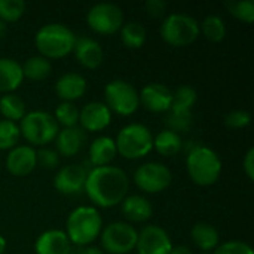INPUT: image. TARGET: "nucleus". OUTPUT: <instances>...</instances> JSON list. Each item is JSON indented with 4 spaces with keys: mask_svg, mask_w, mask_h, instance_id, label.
<instances>
[{
    "mask_svg": "<svg viewBox=\"0 0 254 254\" xmlns=\"http://www.w3.org/2000/svg\"><path fill=\"white\" fill-rule=\"evenodd\" d=\"M129 179L127 173L113 165L94 167L85 182V192L91 202L101 208L119 205L128 195Z\"/></svg>",
    "mask_w": 254,
    "mask_h": 254,
    "instance_id": "nucleus-1",
    "label": "nucleus"
},
{
    "mask_svg": "<svg viewBox=\"0 0 254 254\" xmlns=\"http://www.w3.org/2000/svg\"><path fill=\"white\" fill-rule=\"evenodd\" d=\"M103 231V219L95 207L82 205L74 208L65 222V235L71 246L88 247Z\"/></svg>",
    "mask_w": 254,
    "mask_h": 254,
    "instance_id": "nucleus-2",
    "label": "nucleus"
},
{
    "mask_svg": "<svg viewBox=\"0 0 254 254\" xmlns=\"http://www.w3.org/2000/svg\"><path fill=\"white\" fill-rule=\"evenodd\" d=\"M76 34L64 24L51 22L40 27L34 36V45L39 55L48 60H60L73 52Z\"/></svg>",
    "mask_w": 254,
    "mask_h": 254,
    "instance_id": "nucleus-3",
    "label": "nucleus"
},
{
    "mask_svg": "<svg viewBox=\"0 0 254 254\" xmlns=\"http://www.w3.org/2000/svg\"><path fill=\"white\" fill-rule=\"evenodd\" d=\"M186 168L193 183L198 186H211L220 179L222 161L213 149L196 146L188 153Z\"/></svg>",
    "mask_w": 254,
    "mask_h": 254,
    "instance_id": "nucleus-4",
    "label": "nucleus"
},
{
    "mask_svg": "<svg viewBox=\"0 0 254 254\" xmlns=\"http://www.w3.org/2000/svg\"><path fill=\"white\" fill-rule=\"evenodd\" d=\"M118 155L125 159L144 158L153 149V135L143 124H128L116 135Z\"/></svg>",
    "mask_w": 254,
    "mask_h": 254,
    "instance_id": "nucleus-5",
    "label": "nucleus"
},
{
    "mask_svg": "<svg viewBox=\"0 0 254 254\" xmlns=\"http://www.w3.org/2000/svg\"><path fill=\"white\" fill-rule=\"evenodd\" d=\"M18 127L21 135L33 146H46L52 143L60 131V125L54 115L42 110L28 112L19 121Z\"/></svg>",
    "mask_w": 254,
    "mask_h": 254,
    "instance_id": "nucleus-6",
    "label": "nucleus"
},
{
    "mask_svg": "<svg viewBox=\"0 0 254 254\" xmlns=\"http://www.w3.org/2000/svg\"><path fill=\"white\" fill-rule=\"evenodd\" d=\"M161 37L174 48L192 45L199 36V22L186 13H171L161 24Z\"/></svg>",
    "mask_w": 254,
    "mask_h": 254,
    "instance_id": "nucleus-7",
    "label": "nucleus"
},
{
    "mask_svg": "<svg viewBox=\"0 0 254 254\" xmlns=\"http://www.w3.org/2000/svg\"><path fill=\"white\" fill-rule=\"evenodd\" d=\"M104 98V104L109 107V110L119 116H131L140 106L138 91L132 83L122 79L112 80L106 85Z\"/></svg>",
    "mask_w": 254,
    "mask_h": 254,
    "instance_id": "nucleus-8",
    "label": "nucleus"
},
{
    "mask_svg": "<svg viewBox=\"0 0 254 254\" xmlns=\"http://www.w3.org/2000/svg\"><path fill=\"white\" fill-rule=\"evenodd\" d=\"M138 232L127 222H113L101 234V249L109 254H128L135 250Z\"/></svg>",
    "mask_w": 254,
    "mask_h": 254,
    "instance_id": "nucleus-9",
    "label": "nucleus"
},
{
    "mask_svg": "<svg viewBox=\"0 0 254 254\" xmlns=\"http://www.w3.org/2000/svg\"><path fill=\"white\" fill-rule=\"evenodd\" d=\"M86 22L92 31L103 36L118 33L124 25V12L115 3L101 1L94 4L86 13Z\"/></svg>",
    "mask_w": 254,
    "mask_h": 254,
    "instance_id": "nucleus-10",
    "label": "nucleus"
},
{
    "mask_svg": "<svg viewBox=\"0 0 254 254\" xmlns=\"http://www.w3.org/2000/svg\"><path fill=\"white\" fill-rule=\"evenodd\" d=\"M171 182V170L161 162H146L134 173V183L144 193H159L165 190Z\"/></svg>",
    "mask_w": 254,
    "mask_h": 254,
    "instance_id": "nucleus-11",
    "label": "nucleus"
},
{
    "mask_svg": "<svg viewBox=\"0 0 254 254\" xmlns=\"http://www.w3.org/2000/svg\"><path fill=\"white\" fill-rule=\"evenodd\" d=\"M173 247L168 232L161 226L149 225L138 232L137 254H170Z\"/></svg>",
    "mask_w": 254,
    "mask_h": 254,
    "instance_id": "nucleus-12",
    "label": "nucleus"
},
{
    "mask_svg": "<svg viewBox=\"0 0 254 254\" xmlns=\"http://www.w3.org/2000/svg\"><path fill=\"white\" fill-rule=\"evenodd\" d=\"M140 104L152 113L170 112L173 103V91L164 83H149L140 92Z\"/></svg>",
    "mask_w": 254,
    "mask_h": 254,
    "instance_id": "nucleus-13",
    "label": "nucleus"
},
{
    "mask_svg": "<svg viewBox=\"0 0 254 254\" xmlns=\"http://www.w3.org/2000/svg\"><path fill=\"white\" fill-rule=\"evenodd\" d=\"M86 170L82 165L70 164L58 170L54 177V188L64 195H76L85 189Z\"/></svg>",
    "mask_w": 254,
    "mask_h": 254,
    "instance_id": "nucleus-14",
    "label": "nucleus"
},
{
    "mask_svg": "<svg viewBox=\"0 0 254 254\" xmlns=\"http://www.w3.org/2000/svg\"><path fill=\"white\" fill-rule=\"evenodd\" d=\"M112 122V112L101 101H91L79 110V124L83 131L98 132L106 129Z\"/></svg>",
    "mask_w": 254,
    "mask_h": 254,
    "instance_id": "nucleus-15",
    "label": "nucleus"
},
{
    "mask_svg": "<svg viewBox=\"0 0 254 254\" xmlns=\"http://www.w3.org/2000/svg\"><path fill=\"white\" fill-rule=\"evenodd\" d=\"M37 167L36 150L31 146H15L6 156V168L15 177H25Z\"/></svg>",
    "mask_w": 254,
    "mask_h": 254,
    "instance_id": "nucleus-16",
    "label": "nucleus"
},
{
    "mask_svg": "<svg viewBox=\"0 0 254 254\" xmlns=\"http://www.w3.org/2000/svg\"><path fill=\"white\" fill-rule=\"evenodd\" d=\"M73 52H74L77 63L82 67L89 68V70L98 68L104 60V52H103V46L100 45V42L88 36L76 37Z\"/></svg>",
    "mask_w": 254,
    "mask_h": 254,
    "instance_id": "nucleus-17",
    "label": "nucleus"
},
{
    "mask_svg": "<svg viewBox=\"0 0 254 254\" xmlns=\"http://www.w3.org/2000/svg\"><path fill=\"white\" fill-rule=\"evenodd\" d=\"M88 83L86 79L74 71L64 73L58 77L55 82V92L61 101L73 103L79 98H82L86 92Z\"/></svg>",
    "mask_w": 254,
    "mask_h": 254,
    "instance_id": "nucleus-18",
    "label": "nucleus"
},
{
    "mask_svg": "<svg viewBox=\"0 0 254 254\" xmlns=\"http://www.w3.org/2000/svg\"><path fill=\"white\" fill-rule=\"evenodd\" d=\"M71 243L64 231L49 229L40 234L34 243L36 254H68L71 252Z\"/></svg>",
    "mask_w": 254,
    "mask_h": 254,
    "instance_id": "nucleus-19",
    "label": "nucleus"
},
{
    "mask_svg": "<svg viewBox=\"0 0 254 254\" xmlns=\"http://www.w3.org/2000/svg\"><path fill=\"white\" fill-rule=\"evenodd\" d=\"M85 144V131L79 127L73 128H63L58 131L55 137V146L57 152L61 156L71 158L77 155Z\"/></svg>",
    "mask_w": 254,
    "mask_h": 254,
    "instance_id": "nucleus-20",
    "label": "nucleus"
},
{
    "mask_svg": "<svg viewBox=\"0 0 254 254\" xmlns=\"http://www.w3.org/2000/svg\"><path fill=\"white\" fill-rule=\"evenodd\" d=\"M121 210H122L124 217L132 223L147 222L153 214V207H152L150 201L141 195L127 196L121 202Z\"/></svg>",
    "mask_w": 254,
    "mask_h": 254,
    "instance_id": "nucleus-21",
    "label": "nucleus"
},
{
    "mask_svg": "<svg viewBox=\"0 0 254 254\" xmlns=\"http://www.w3.org/2000/svg\"><path fill=\"white\" fill-rule=\"evenodd\" d=\"M24 80L22 67L13 58H0V92L13 94Z\"/></svg>",
    "mask_w": 254,
    "mask_h": 254,
    "instance_id": "nucleus-22",
    "label": "nucleus"
},
{
    "mask_svg": "<svg viewBox=\"0 0 254 254\" xmlns=\"http://www.w3.org/2000/svg\"><path fill=\"white\" fill-rule=\"evenodd\" d=\"M116 143L112 137L101 135L95 138L89 146V161L94 167H106L110 165L116 158Z\"/></svg>",
    "mask_w": 254,
    "mask_h": 254,
    "instance_id": "nucleus-23",
    "label": "nucleus"
},
{
    "mask_svg": "<svg viewBox=\"0 0 254 254\" xmlns=\"http://www.w3.org/2000/svg\"><path fill=\"white\" fill-rule=\"evenodd\" d=\"M190 238L192 243L202 252V253H213L220 241L219 237V231L205 222H199L196 223L192 231H190Z\"/></svg>",
    "mask_w": 254,
    "mask_h": 254,
    "instance_id": "nucleus-24",
    "label": "nucleus"
},
{
    "mask_svg": "<svg viewBox=\"0 0 254 254\" xmlns=\"http://www.w3.org/2000/svg\"><path fill=\"white\" fill-rule=\"evenodd\" d=\"M153 149L162 156H176L183 149L182 135L174 131L164 129L153 137Z\"/></svg>",
    "mask_w": 254,
    "mask_h": 254,
    "instance_id": "nucleus-25",
    "label": "nucleus"
},
{
    "mask_svg": "<svg viewBox=\"0 0 254 254\" xmlns=\"http://www.w3.org/2000/svg\"><path fill=\"white\" fill-rule=\"evenodd\" d=\"M0 113L6 121L16 124L27 115V106L16 94H4L0 97Z\"/></svg>",
    "mask_w": 254,
    "mask_h": 254,
    "instance_id": "nucleus-26",
    "label": "nucleus"
},
{
    "mask_svg": "<svg viewBox=\"0 0 254 254\" xmlns=\"http://www.w3.org/2000/svg\"><path fill=\"white\" fill-rule=\"evenodd\" d=\"M22 67V74L24 79H30V80H43L46 79L51 71H52V64L48 58L42 57V55H34L30 57L28 60H25V63L21 65Z\"/></svg>",
    "mask_w": 254,
    "mask_h": 254,
    "instance_id": "nucleus-27",
    "label": "nucleus"
},
{
    "mask_svg": "<svg viewBox=\"0 0 254 254\" xmlns=\"http://www.w3.org/2000/svg\"><path fill=\"white\" fill-rule=\"evenodd\" d=\"M121 31V40L122 43L129 49H138L144 45L147 33L146 28L140 22H127L122 25Z\"/></svg>",
    "mask_w": 254,
    "mask_h": 254,
    "instance_id": "nucleus-28",
    "label": "nucleus"
},
{
    "mask_svg": "<svg viewBox=\"0 0 254 254\" xmlns=\"http://www.w3.org/2000/svg\"><path fill=\"white\" fill-rule=\"evenodd\" d=\"M199 33H202L207 40L217 43L226 36V24L219 15H208L199 24Z\"/></svg>",
    "mask_w": 254,
    "mask_h": 254,
    "instance_id": "nucleus-29",
    "label": "nucleus"
},
{
    "mask_svg": "<svg viewBox=\"0 0 254 254\" xmlns=\"http://www.w3.org/2000/svg\"><path fill=\"white\" fill-rule=\"evenodd\" d=\"M196 100H198V92H196L195 88H192L189 85L179 86L173 92V103H171L170 110L192 112V107L196 104Z\"/></svg>",
    "mask_w": 254,
    "mask_h": 254,
    "instance_id": "nucleus-30",
    "label": "nucleus"
},
{
    "mask_svg": "<svg viewBox=\"0 0 254 254\" xmlns=\"http://www.w3.org/2000/svg\"><path fill=\"white\" fill-rule=\"evenodd\" d=\"M54 118H55L57 124L61 125L63 128L77 127V124H79V109L73 103L61 101L55 109Z\"/></svg>",
    "mask_w": 254,
    "mask_h": 254,
    "instance_id": "nucleus-31",
    "label": "nucleus"
},
{
    "mask_svg": "<svg viewBox=\"0 0 254 254\" xmlns=\"http://www.w3.org/2000/svg\"><path fill=\"white\" fill-rule=\"evenodd\" d=\"M167 129L174 131L177 134L188 132L193 125V115L192 112H176L170 110L165 118Z\"/></svg>",
    "mask_w": 254,
    "mask_h": 254,
    "instance_id": "nucleus-32",
    "label": "nucleus"
},
{
    "mask_svg": "<svg viewBox=\"0 0 254 254\" xmlns=\"http://www.w3.org/2000/svg\"><path fill=\"white\" fill-rule=\"evenodd\" d=\"M21 132L15 122L1 119L0 121V150H10L18 146Z\"/></svg>",
    "mask_w": 254,
    "mask_h": 254,
    "instance_id": "nucleus-33",
    "label": "nucleus"
},
{
    "mask_svg": "<svg viewBox=\"0 0 254 254\" xmlns=\"http://www.w3.org/2000/svg\"><path fill=\"white\" fill-rule=\"evenodd\" d=\"M25 12V3L22 0H0V21L16 22Z\"/></svg>",
    "mask_w": 254,
    "mask_h": 254,
    "instance_id": "nucleus-34",
    "label": "nucleus"
},
{
    "mask_svg": "<svg viewBox=\"0 0 254 254\" xmlns=\"http://www.w3.org/2000/svg\"><path fill=\"white\" fill-rule=\"evenodd\" d=\"M228 10L240 21L252 24L254 21V1L253 0H240V1H228Z\"/></svg>",
    "mask_w": 254,
    "mask_h": 254,
    "instance_id": "nucleus-35",
    "label": "nucleus"
},
{
    "mask_svg": "<svg viewBox=\"0 0 254 254\" xmlns=\"http://www.w3.org/2000/svg\"><path fill=\"white\" fill-rule=\"evenodd\" d=\"M36 161L42 168L54 170L60 165V155L55 149L42 147L40 150H36Z\"/></svg>",
    "mask_w": 254,
    "mask_h": 254,
    "instance_id": "nucleus-36",
    "label": "nucleus"
},
{
    "mask_svg": "<svg viewBox=\"0 0 254 254\" xmlns=\"http://www.w3.org/2000/svg\"><path fill=\"white\" fill-rule=\"evenodd\" d=\"M211 254H254V250L243 241H228L219 244Z\"/></svg>",
    "mask_w": 254,
    "mask_h": 254,
    "instance_id": "nucleus-37",
    "label": "nucleus"
},
{
    "mask_svg": "<svg viewBox=\"0 0 254 254\" xmlns=\"http://www.w3.org/2000/svg\"><path fill=\"white\" fill-rule=\"evenodd\" d=\"M250 122H252V116L246 110H234L225 116V125L232 129L246 128L247 125H250Z\"/></svg>",
    "mask_w": 254,
    "mask_h": 254,
    "instance_id": "nucleus-38",
    "label": "nucleus"
},
{
    "mask_svg": "<svg viewBox=\"0 0 254 254\" xmlns=\"http://www.w3.org/2000/svg\"><path fill=\"white\" fill-rule=\"evenodd\" d=\"M144 6H146L147 13L153 18L162 16L167 10V3L164 0H147Z\"/></svg>",
    "mask_w": 254,
    "mask_h": 254,
    "instance_id": "nucleus-39",
    "label": "nucleus"
},
{
    "mask_svg": "<svg viewBox=\"0 0 254 254\" xmlns=\"http://www.w3.org/2000/svg\"><path fill=\"white\" fill-rule=\"evenodd\" d=\"M243 167H244V171L247 174V177L250 180L254 179V149L250 147L244 156V161H243Z\"/></svg>",
    "mask_w": 254,
    "mask_h": 254,
    "instance_id": "nucleus-40",
    "label": "nucleus"
},
{
    "mask_svg": "<svg viewBox=\"0 0 254 254\" xmlns=\"http://www.w3.org/2000/svg\"><path fill=\"white\" fill-rule=\"evenodd\" d=\"M170 254H193V252L186 247V246H177V247H173Z\"/></svg>",
    "mask_w": 254,
    "mask_h": 254,
    "instance_id": "nucleus-41",
    "label": "nucleus"
},
{
    "mask_svg": "<svg viewBox=\"0 0 254 254\" xmlns=\"http://www.w3.org/2000/svg\"><path fill=\"white\" fill-rule=\"evenodd\" d=\"M85 254H104L98 247H85Z\"/></svg>",
    "mask_w": 254,
    "mask_h": 254,
    "instance_id": "nucleus-42",
    "label": "nucleus"
},
{
    "mask_svg": "<svg viewBox=\"0 0 254 254\" xmlns=\"http://www.w3.org/2000/svg\"><path fill=\"white\" fill-rule=\"evenodd\" d=\"M6 31H7V25H6V22L0 21V39H3V37L6 36Z\"/></svg>",
    "mask_w": 254,
    "mask_h": 254,
    "instance_id": "nucleus-43",
    "label": "nucleus"
},
{
    "mask_svg": "<svg viewBox=\"0 0 254 254\" xmlns=\"http://www.w3.org/2000/svg\"><path fill=\"white\" fill-rule=\"evenodd\" d=\"M68 254H85V247H74Z\"/></svg>",
    "mask_w": 254,
    "mask_h": 254,
    "instance_id": "nucleus-44",
    "label": "nucleus"
},
{
    "mask_svg": "<svg viewBox=\"0 0 254 254\" xmlns=\"http://www.w3.org/2000/svg\"><path fill=\"white\" fill-rule=\"evenodd\" d=\"M4 250H6V240L0 235V254L4 253Z\"/></svg>",
    "mask_w": 254,
    "mask_h": 254,
    "instance_id": "nucleus-45",
    "label": "nucleus"
},
{
    "mask_svg": "<svg viewBox=\"0 0 254 254\" xmlns=\"http://www.w3.org/2000/svg\"><path fill=\"white\" fill-rule=\"evenodd\" d=\"M202 254H211V253H202Z\"/></svg>",
    "mask_w": 254,
    "mask_h": 254,
    "instance_id": "nucleus-46",
    "label": "nucleus"
}]
</instances>
